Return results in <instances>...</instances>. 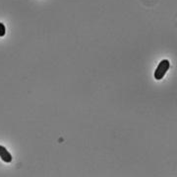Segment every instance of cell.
I'll use <instances>...</instances> for the list:
<instances>
[{"instance_id": "obj_3", "label": "cell", "mask_w": 177, "mask_h": 177, "mask_svg": "<svg viewBox=\"0 0 177 177\" xmlns=\"http://www.w3.org/2000/svg\"><path fill=\"white\" fill-rule=\"evenodd\" d=\"M5 33H6V29H5V26H4V24L0 23V37H3V36L5 35Z\"/></svg>"}, {"instance_id": "obj_1", "label": "cell", "mask_w": 177, "mask_h": 177, "mask_svg": "<svg viewBox=\"0 0 177 177\" xmlns=\"http://www.w3.org/2000/svg\"><path fill=\"white\" fill-rule=\"evenodd\" d=\"M170 66V64L167 60H163L159 62V64L158 66V69L154 71V78L157 80H160L164 76V74L166 73V71L168 70Z\"/></svg>"}, {"instance_id": "obj_2", "label": "cell", "mask_w": 177, "mask_h": 177, "mask_svg": "<svg viewBox=\"0 0 177 177\" xmlns=\"http://www.w3.org/2000/svg\"><path fill=\"white\" fill-rule=\"evenodd\" d=\"M0 157H1L3 161H5V162L7 163L12 161V155L10 154L8 150L4 147H2V145H0Z\"/></svg>"}]
</instances>
